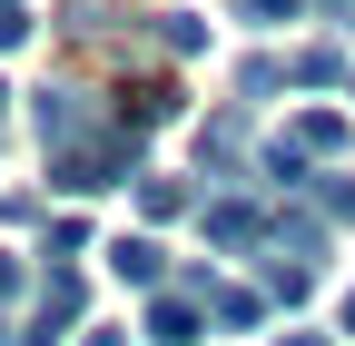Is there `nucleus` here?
Segmentation results:
<instances>
[{
	"instance_id": "4",
	"label": "nucleus",
	"mask_w": 355,
	"mask_h": 346,
	"mask_svg": "<svg viewBox=\"0 0 355 346\" xmlns=\"http://www.w3.org/2000/svg\"><path fill=\"white\" fill-rule=\"evenodd\" d=\"M148 336L158 346H188L198 336V307H188V297H158V307H148Z\"/></svg>"
},
{
	"instance_id": "8",
	"label": "nucleus",
	"mask_w": 355,
	"mask_h": 346,
	"mask_svg": "<svg viewBox=\"0 0 355 346\" xmlns=\"http://www.w3.org/2000/svg\"><path fill=\"white\" fill-rule=\"evenodd\" d=\"M20 40H30V10H20V0H0V50H20Z\"/></svg>"
},
{
	"instance_id": "2",
	"label": "nucleus",
	"mask_w": 355,
	"mask_h": 346,
	"mask_svg": "<svg viewBox=\"0 0 355 346\" xmlns=\"http://www.w3.org/2000/svg\"><path fill=\"white\" fill-rule=\"evenodd\" d=\"M286 149H296V158H336V149H345V119H336V109H306V119L286 129Z\"/></svg>"
},
{
	"instance_id": "12",
	"label": "nucleus",
	"mask_w": 355,
	"mask_h": 346,
	"mask_svg": "<svg viewBox=\"0 0 355 346\" xmlns=\"http://www.w3.org/2000/svg\"><path fill=\"white\" fill-rule=\"evenodd\" d=\"M0 99H10V90H0Z\"/></svg>"
},
{
	"instance_id": "5",
	"label": "nucleus",
	"mask_w": 355,
	"mask_h": 346,
	"mask_svg": "<svg viewBox=\"0 0 355 346\" xmlns=\"http://www.w3.org/2000/svg\"><path fill=\"white\" fill-rule=\"evenodd\" d=\"M207 238H217V247H247V238H257V208H237V198L207 208Z\"/></svg>"
},
{
	"instance_id": "1",
	"label": "nucleus",
	"mask_w": 355,
	"mask_h": 346,
	"mask_svg": "<svg viewBox=\"0 0 355 346\" xmlns=\"http://www.w3.org/2000/svg\"><path fill=\"white\" fill-rule=\"evenodd\" d=\"M128 139H139V129H109V139H69V149H50V179H60V188H109L119 168H139V149H128Z\"/></svg>"
},
{
	"instance_id": "11",
	"label": "nucleus",
	"mask_w": 355,
	"mask_h": 346,
	"mask_svg": "<svg viewBox=\"0 0 355 346\" xmlns=\"http://www.w3.org/2000/svg\"><path fill=\"white\" fill-rule=\"evenodd\" d=\"M296 346H316V336H296Z\"/></svg>"
},
{
	"instance_id": "6",
	"label": "nucleus",
	"mask_w": 355,
	"mask_h": 346,
	"mask_svg": "<svg viewBox=\"0 0 355 346\" xmlns=\"http://www.w3.org/2000/svg\"><path fill=\"white\" fill-rule=\"evenodd\" d=\"M286 79H306V90H326V79H336V50H296V60H286Z\"/></svg>"
},
{
	"instance_id": "7",
	"label": "nucleus",
	"mask_w": 355,
	"mask_h": 346,
	"mask_svg": "<svg viewBox=\"0 0 355 346\" xmlns=\"http://www.w3.org/2000/svg\"><path fill=\"white\" fill-rule=\"evenodd\" d=\"M237 10H247V20H266V30H277V20H296V10H306V0H237Z\"/></svg>"
},
{
	"instance_id": "9",
	"label": "nucleus",
	"mask_w": 355,
	"mask_h": 346,
	"mask_svg": "<svg viewBox=\"0 0 355 346\" xmlns=\"http://www.w3.org/2000/svg\"><path fill=\"white\" fill-rule=\"evenodd\" d=\"M10 277H20V267H10V257H0V287H10Z\"/></svg>"
},
{
	"instance_id": "3",
	"label": "nucleus",
	"mask_w": 355,
	"mask_h": 346,
	"mask_svg": "<svg viewBox=\"0 0 355 346\" xmlns=\"http://www.w3.org/2000/svg\"><path fill=\"white\" fill-rule=\"evenodd\" d=\"M109 267H119L128 287H158V277H168V257H158L148 238H109Z\"/></svg>"
},
{
	"instance_id": "10",
	"label": "nucleus",
	"mask_w": 355,
	"mask_h": 346,
	"mask_svg": "<svg viewBox=\"0 0 355 346\" xmlns=\"http://www.w3.org/2000/svg\"><path fill=\"white\" fill-rule=\"evenodd\" d=\"M345 336H355V297H345Z\"/></svg>"
}]
</instances>
